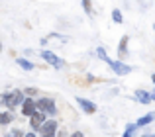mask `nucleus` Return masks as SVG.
Returning a JSON list of instances; mask_svg holds the SVG:
<instances>
[{
  "mask_svg": "<svg viewBox=\"0 0 155 137\" xmlns=\"http://www.w3.org/2000/svg\"><path fill=\"white\" fill-rule=\"evenodd\" d=\"M2 104L6 108H16L18 104H24V96L20 90H12V92H4L2 94Z\"/></svg>",
  "mask_w": 155,
  "mask_h": 137,
  "instance_id": "f257e3e1",
  "label": "nucleus"
},
{
  "mask_svg": "<svg viewBox=\"0 0 155 137\" xmlns=\"http://www.w3.org/2000/svg\"><path fill=\"white\" fill-rule=\"evenodd\" d=\"M106 63L110 65V68H112L116 75H128V72H132V67L124 65V63H120V61H110V59H106Z\"/></svg>",
  "mask_w": 155,
  "mask_h": 137,
  "instance_id": "f03ea898",
  "label": "nucleus"
},
{
  "mask_svg": "<svg viewBox=\"0 0 155 137\" xmlns=\"http://www.w3.org/2000/svg\"><path fill=\"white\" fill-rule=\"evenodd\" d=\"M38 108H39V110H43V112H47V114H51V116H55V114H57L55 102H53L51 98H41V100L38 102Z\"/></svg>",
  "mask_w": 155,
  "mask_h": 137,
  "instance_id": "7ed1b4c3",
  "label": "nucleus"
},
{
  "mask_svg": "<svg viewBox=\"0 0 155 137\" xmlns=\"http://www.w3.org/2000/svg\"><path fill=\"white\" fill-rule=\"evenodd\" d=\"M30 123H31V129H39V127L43 126V122H45V112H34V114L30 116Z\"/></svg>",
  "mask_w": 155,
  "mask_h": 137,
  "instance_id": "20e7f679",
  "label": "nucleus"
},
{
  "mask_svg": "<svg viewBox=\"0 0 155 137\" xmlns=\"http://www.w3.org/2000/svg\"><path fill=\"white\" fill-rule=\"evenodd\" d=\"M41 57H43V61H47V63H51L53 67H57V68H61L63 67V61H61L57 55H53L51 51H41Z\"/></svg>",
  "mask_w": 155,
  "mask_h": 137,
  "instance_id": "39448f33",
  "label": "nucleus"
},
{
  "mask_svg": "<svg viewBox=\"0 0 155 137\" xmlns=\"http://www.w3.org/2000/svg\"><path fill=\"white\" fill-rule=\"evenodd\" d=\"M39 131H41L43 135H55V131H57V122H55V119H47V122H43V126L39 127Z\"/></svg>",
  "mask_w": 155,
  "mask_h": 137,
  "instance_id": "423d86ee",
  "label": "nucleus"
},
{
  "mask_svg": "<svg viewBox=\"0 0 155 137\" xmlns=\"http://www.w3.org/2000/svg\"><path fill=\"white\" fill-rule=\"evenodd\" d=\"M35 110H38V102H34L31 98L24 100V104H22V114H24V116H28V118H30V116L34 114Z\"/></svg>",
  "mask_w": 155,
  "mask_h": 137,
  "instance_id": "0eeeda50",
  "label": "nucleus"
},
{
  "mask_svg": "<svg viewBox=\"0 0 155 137\" xmlns=\"http://www.w3.org/2000/svg\"><path fill=\"white\" fill-rule=\"evenodd\" d=\"M77 102H79V106L83 108V110L87 112V114H94V112H96V106H94V104L91 102V100H84V98H77Z\"/></svg>",
  "mask_w": 155,
  "mask_h": 137,
  "instance_id": "6e6552de",
  "label": "nucleus"
},
{
  "mask_svg": "<svg viewBox=\"0 0 155 137\" xmlns=\"http://www.w3.org/2000/svg\"><path fill=\"white\" fill-rule=\"evenodd\" d=\"M128 35H124V37L120 39V47H118V55H120V59H124L126 55H128Z\"/></svg>",
  "mask_w": 155,
  "mask_h": 137,
  "instance_id": "1a4fd4ad",
  "label": "nucleus"
},
{
  "mask_svg": "<svg viewBox=\"0 0 155 137\" xmlns=\"http://www.w3.org/2000/svg\"><path fill=\"white\" fill-rule=\"evenodd\" d=\"M136 98L140 100L141 104H149V102L153 100V96H151V94H147L145 90H137V92H136Z\"/></svg>",
  "mask_w": 155,
  "mask_h": 137,
  "instance_id": "9d476101",
  "label": "nucleus"
},
{
  "mask_svg": "<svg viewBox=\"0 0 155 137\" xmlns=\"http://www.w3.org/2000/svg\"><path fill=\"white\" fill-rule=\"evenodd\" d=\"M16 63H18V65L24 68V71H31V68H34V65H31L30 61H26V59H22V57H18V59H16Z\"/></svg>",
  "mask_w": 155,
  "mask_h": 137,
  "instance_id": "9b49d317",
  "label": "nucleus"
},
{
  "mask_svg": "<svg viewBox=\"0 0 155 137\" xmlns=\"http://www.w3.org/2000/svg\"><path fill=\"white\" fill-rule=\"evenodd\" d=\"M155 118V116L153 114H147V116H143V118H140V119H137V126H147V123H151V119Z\"/></svg>",
  "mask_w": 155,
  "mask_h": 137,
  "instance_id": "f8f14e48",
  "label": "nucleus"
},
{
  "mask_svg": "<svg viewBox=\"0 0 155 137\" xmlns=\"http://www.w3.org/2000/svg\"><path fill=\"white\" fill-rule=\"evenodd\" d=\"M137 127H140V126H137V123H130V126H128V127H126V131H124V135H126V137H130V135H132V133H134V131H136V129H137Z\"/></svg>",
  "mask_w": 155,
  "mask_h": 137,
  "instance_id": "ddd939ff",
  "label": "nucleus"
},
{
  "mask_svg": "<svg viewBox=\"0 0 155 137\" xmlns=\"http://www.w3.org/2000/svg\"><path fill=\"white\" fill-rule=\"evenodd\" d=\"M10 119H12V116L8 114V112H4V114H0V123H2V126H6V123H10Z\"/></svg>",
  "mask_w": 155,
  "mask_h": 137,
  "instance_id": "4468645a",
  "label": "nucleus"
},
{
  "mask_svg": "<svg viewBox=\"0 0 155 137\" xmlns=\"http://www.w3.org/2000/svg\"><path fill=\"white\" fill-rule=\"evenodd\" d=\"M83 8H84V12H87L88 16L92 14V6H91V0H83Z\"/></svg>",
  "mask_w": 155,
  "mask_h": 137,
  "instance_id": "2eb2a0df",
  "label": "nucleus"
},
{
  "mask_svg": "<svg viewBox=\"0 0 155 137\" xmlns=\"http://www.w3.org/2000/svg\"><path fill=\"white\" fill-rule=\"evenodd\" d=\"M112 20L116 24H122V14H120V10H114L112 12Z\"/></svg>",
  "mask_w": 155,
  "mask_h": 137,
  "instance_id": "dca6fc26",
  "label": "nucleus"
},
{
  "mask_svg": "<svg viewBox=\"0 0 155 137\" xmlns=\"http://www.w3.org/2000/svg\"><path fill=\"white\" fill-rule=\"evenodd\" d=\"M96 55H98L102 61H106V59H108V57H106V51L102 49V47H98V49H96Z\"/></svg>",
  "mask_w": 155,
  "mask_h": 137,
  "instance_id": "f3484780",
  "label": "nucleus"
},
{
  "mask_svg": "<svg viewBox=\"0 0 155 137\" xmlns=\"http://www.w3.org/2000/svg\"><path fill=\"white\" fill-rule=\"evenodd\" d=\"M26 94H30V96H34V94H35V88H26Z\"/></svg>",
  "mask_w": 155,
  "mask_h": 137,
  "instance_id": "a211bd4d",
  "label": "nucleus"
},
{
  "mask_svg": "<svg viewBox=\"0 0 155 137\" xmlns=\"http://www.w3.org/2000/svg\"><path fill=\"white\" fill-rule=\"evenodd\" d=\"M151 80H153V84H155V75H151Z\"/></svg>",
  "mask_w": 155,
  "mask_h": 137,
  "instance_id": "6ab92c4d",
  "label": "nucleus"
}]
</instances>
